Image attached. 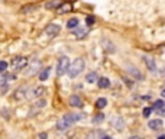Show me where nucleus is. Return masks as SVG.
Instances as JSON below:
<instances>
[{
	"instance_id": "obj_21",
	"label": "nucleus",
	"mask_w": 165,
	"mask_h": 139,
	"mask_svg": "<svg viewBox=\"0 0 165 139\" xmlns=\"http://www.w3.org/2000/svg\"><path fill=\"white\" fill-rule=\"evenodd\" d=\"M103 120H104V114H103V113L96 114V118L93 119V122H94V123H100V122H103Z\"/></svg>"
},
{
	"instance_id": "obj_25",
	"label": "nucleus",
	"mask_w": 165,
	"mask_h": 139,
	"mask_svg": "<svg viewBox=\"0 0 165 139\" xmlns=\"http://www.w3.org/2000/svg\"><path fill=\"white\" fill-rule=\"evenodd\" d=\"M129 72H133L138 78H140V74H139V71H136V68L135 67H129Z\"/></svg>"
},
{
	"instance_id": "obj_26",
	"label": "nucleus",
	"mask_w": 165,
	"mask_h": 139,
	"mask_svg": "<svg viewBox=\"0 0 165 139\" xmlns=\"http://www.w3.org/2000/svg\"><path fill=\"white\" fill-rule=\"evenodd\" d=\"M6 68H7V63L6 61H0V71L3 72Z\"/></svg>"
},
{
	"instance_id": "obj_18",
	"label": "nucleus",
	"mask_w": 165,
	"mask_h": 139,
	"mask_svg": "<svg viewBox=\"0 0 165 139\" xmlns=\"http://www.w3.org/2000/svg\"><path fill=\"white\" fill-rule=\"evenodd\" d=\"M107 104V100L106 99H97V101H96V106H97V109H103V107H106Z\"/></svg>"
},
{
	"instance_id": "obj_16",
	"label": "nucleus",
	"mask_w": 165,
	"mask_h": 139,
	"mask_svg": "<svg viewBox=\"0 0 165 139\" xmlns=\"http://www.w3.org/2000/svg\"><path fill=\"white\" fill-rule=\"evenodd\" d=\"M10 78H13V77H9L6 74H0V89H3L6 83H7V80H10Z\"/></svg>"
},
{
	"instance_id": "obj_8",
	"label": "nucleus",
	"mask_w": 165,
	"mask_h": 139,
	"mask_svg": "<svg viewBox=\"0 0 165 139\" xmlns=\"http://www.w3.org/2000/svg\"><path fill=\"white\" fill-rule=\"evenodd\" d=\"M70 104L72 107H83V100L78 96H71L70 97Z\"/></svg>"
},
{
	"instance_id": "obj_19",
	"label": "nucleus",
	"mask_w": 165,
	"mask_h": 139,
	"mask_svg": "<svg viewBox=\"0 0 165 139\" xmlns=\"http://www.w3.org/2000/svg\"><path fill=\"white\" fill-rule=\"evenodd\" d=\"M48 76H49V68H45V70H42V72L39 74V80L45 81L48 78Z\"/></svg>"
},
{
	"instance_id": "obj_24",
	"label": "nucleus",
	"mask_w": 165,
	"mask_h": 139,
	"mask_svg": "<svg viewBox=\"0 0 165 139\" xmlns=\"http://www.w3.org/2000/svg\"><path fill=\"white\" fill-rule=\"evenodd\" d=\"M151 112H152V109H149V107H145L144 112H142V114H144V118H148L149 114H151Z\"/></svg>"
},
{
	"instance_id": "obj_7",
	"label": "nucleus",
	"mask_w": 165,
	"mask_h": 139,
	"mask_svg": "<svg viewBox=\"0 0 165 139\" xmlns=\"http://www.w3.org/2000/svg\"><path fill=\"white\" fill-rule=\"evenodd\" d=\"M148 126L151 127L152 131H159V129H162L164 123H162L161 119H155V120H151V122L148 123Z\"/></svg>"
},
{
	"instance_id": "obj_14",
	"label": "nucleus",
	"mask_w": 165,
	"mask_h": 139,
	"mask_svg": "<svg viewBox=\"0 0 165 139\" xmlns=\"http://www.w3.org/2000/svg\"><path fill=\"white\" fill-rule=\"evenodd\" d=\"M59 4H61L59 0H49V2L45 4V7H47V9H57Z\"/></svg>"
},
{
	"instance_id": "obj_2",
	"label": "nucleus",
	"mask_w": 165,
	"mask_h": 139,
	"mask_svg": "<svg viewBox=\"0 0 165 139\" xmlns=\"http://www.w3.org/2000/svg\"><path fill=\"white\" fill-rule=\"evenodd\" d=\"M83 70H84V61H83V58H77L72 64H70V68H68V76L71 77V78H74V77L78 76Z\"/></svg>"
},
{
	"instance_id": "obj_29",
	"label": "nucleus",
	"mask_w": 165,
	"mask_h": 139,
	"mask_svg": "<svg viewBox=\"0 0 165 139\" xmlns=\"http://www.w3.org/2000/svg\"><path fill=\"white\" fill-rule=\"evenodd\" d=\"M45 104H47V101H44V100H41L38 103V106H45Z\"/></svg>"
},
{
	"instance_id": "obj_17",
	"label": "nucleus",
	"mask_w": 165,
	"mask_h": 139,
	"mask_svg": "<svg viewBox=\"0 0 165 139\" xmlns=\"http://www.w3.org/2000/svg\"><path fill=\"white\" fill-rule=\"evenodd\" d=\"M89 138H107V135L104 133V132L96 131V132H91V133H89Z\"/></svg>"
},
{
	"instance_id": "obj_10",
	"label": "nucleus",
	"mask_w": 165,
	"mask_h": 139,
	"mask_svg": "<svg viewBox=\"0 0 165 139\" xmlns=\"http://www.w3.org/2000/svg\"><path fill=\"white\" fill-rule=\"evenodd\" d=\"M112 123H113V126L116 127V131H122V129H123V120L120 119V116H116V118H113Z\"/></svg>"
},
{
	"instance_id": "obj_32",
	"label": "nucleus",
	"mask_w": 165,
	"mask_h": 139,
	"mask_svg": "<svg viewBox=\"0 0 165 139\" xmlns=\"http://www.w3.org/2000/svg\"><path fill=\"white\" fill-rule=\"evenodd\" d=\"M71 2H74V0H71Z\"/></svg>"
},
{
	"instance_id": "obj_5",
	"label": "nucleus",
	"mask_w": 165,
	"mask_h": 139,
	"mask_svg": "<svg viewBox=\"0 0 165 139\" xmlns=\"http://www.w3.org/2000/svg\"><path fill=\"white\" fill-rule=\"evenodd\" d=\"M26 64H28V61H26V58H23V57H16V58H13V61H12V65L16 68V70H22Z\"/></svg>"
},
{
	"instance_id": "obj_27",
	"label": "nucleus",
	"mask_w": 165,
	"mask_h": 139,
	"mask_svg": "<svg viewBox=\"0 0 165 139\" xmlns=\"http://www.w3.org/2000/svg\"><path fill=\"white\" fill-rule=\"evenodd\" d=\"M85 22H87V25H89V26H91V25L94 23V17H93V16H87Z\"/></svg>"
},
{
	"instance_id": "obj_15",
	"label": "nucleus",
	"mask_w": 165,
	"mask_h": 139,
	"mask_svg": "<svg viewBox=\"0 0 165 139\" xmlns=\"http://www.w3.org/2000/svg\"><path fill=\"white\" fill-rule=\"evenodd\" d=\"M76 26H78V19H77V17H71V19L67 22V28L68 29H72V28H76Z\"/></svg>"
},
{
	"instance_id": "obj_3",
	"label": "nucleus",
	"mask_w": 165,
	"mask_h": 139,
	"mask_svg": "<svg viewBox=\"0 0 165 139\" xmlns=\"http://www.w3.org/2000/svg\"><path fill=\"white\" fill-rule=\"evenodd\" d=\"M68 68H70V59L67 57H61L58 61V65H57V76H64L65 72H68Z\"/></svg>"
},
{
	"instance_id": "obj_31",
	"label": "nucleus",
	"mask_w": 165,
	"mask_h": 139,
	"mask_svg": "<svg viewBox=\"0 0 165 139\" xmlns=\"http://www.w3.org/2000/svg\"><path fill=\"white\" fill-rule=\"evenodd\" d=\"M161 96H162V97H165V89L161 91Z\"/></svg>"
},
{
	"instance_id": "obj_6",
	"label": "nucleus",
	"mask_w": 165,
	"mask_h": 139,
	"mask_svg": "<svg viewBox=\"0 0 165 139\" xmlns=\"http://www.w3.org/2000/svg\"><path fill=\"white\" fill-rule=\"evenodd\" d=\"M144 61L146 64V67H148L149 71H155L157 70V64H155V59L152 57H149V55H145L144 57Z\"/></svg>"
},
{
	"instance_id": "obj_20",
	"label": "nucleus",
	"mask_w": 165,
	"mask_h": 139,
	"mask_svg": "<svg viewBox=\"0 0 165 139\" xmlns=\"http://www.w3.org/2000/svg\"><path fill=\"white\" fill-rule=\"evenodd\" d=\"M44 93H45V89H44V87H36L35 91H34V96L35 97H41Z\"/></svg>"
},
{
	"instance_id": "obj_4",
	"label": "nucleus",
	"mask_w": 165,
	"mask_h": 139,
	"mask_svg": "<svg viewBox=\"0 0 165 139\" xmlns=\"http://www.w3.org/2000/svg\"><path fill=\"white\" fill-rule=\"evenodd\" d=\"M59 30H61L59 25H57V23H51V25L47 26V29H45V34H47L49 38H54V36H57V35L59 34Z\"/></svg>"
},
{
	"instance_id": "obj_9",
	"label": "nucleus",
	"mask_w": 165,
	"mask_h": 139,
	"mask_svg": "<svg viewBox=\"0 0 165 139\" xmlns=\"http://www.w3.org/2000/svg\"><path fill=\"white\" fill-rule=\"evenodd\" d=\"M71 9H72V6L70 3H61L58 7H57V12L58 13H67V12H70Z\"/></svg>"
},
{
	"instance_id": "obj_23",
	"label": "nucleus",
	"mask_w": 165,
	"mask_h": 139,
	"mask_svg": "<svg viewBox=\"0 0 165 139\" xmlns=\"http://www.w3.org/2000/svg\"><path fill=\"white\" fill-rule=\"evenodd\" d=\"M85 34H87V30H85V29H80V30H77V32H76L77 38H83Z\"/></svg>"
},
{
	"instance_id": "obj_22",
	"label": "nucleus",
	"mask_w": 165,
	"mask_h": 139,
	"mask_svg": "<svg viewBox=\"0 0 165 139\" xmlns=\"http://www.w3.org/2000/svg\"><path fill=\"white\" fill-rule=\"evenodd\" d=\"M162 106H165V103L162 100H157L155 103H154V110H158V109H161Z\"/></svg>"
},
{
	"instance_id": "obj_12",
	"label": "nucleus",
	"mask_w": 165,
	"mask_h": 139,
	"mask_svg": "<svg viewBox=\"0 0 165 139\" xmlns=\"http://www.w3.org/2000/svg\"><path fill=\"white\" fill-rule=\"evenodd\" d=\"M36 9H38L36 4H26V6H22V7H21V12L22 13H29V12L36 10Z\"/></svg>"
},
{
	"instance_id": "obj_1",
	"label": "nucleus",
	"mask_w": 165,
	"mask_h": 139,
	"mask_svg": "<svg viewBox=\"0 0 165 139\" xmlns=\"http://www.w3.org/2000/svg\"><path fill=\"white\" fill-rule=\"evenodd\" d=\"M80 119H83V116L81 114H65L61 120H58L57 122V129L58 131H65V129H68V127L71 126L74 122H77V120H80Z\"/></svg>"
},
{
	"instance_id": "obj_11",
	"label": "nucleus",
	"mask_w": 165,
	"mask_h": 139,
	"mask_svg": "<svg viewBox=\"0 0 165 139\" xmlns=\"http://www.w3.org/2000/svg\"><path fill=\"white\" fill-rule=\"evenodd\" d=\"M97 84L100 89H107L110 86V81H109V78H106V77H102V78L97 80Z\"/></svg>"
},
{
	"instance_id": "obj_28",
	"label": "nucleus",
	"mask_w": 165,
	"mask_h": 139,
	"mask_svg": "<svg viewBox=\"0 0 165 139\" xmlns=\"http://www.w3.org/2000/svg\"><path fill=\"white\" fill-rule=\"evenodd\" d=\"M157 112H158V113H159V114H162V116H165V106H162L161 109H158Z\"/></svg>"
},
{
	"instance_id": "obj_30",
	"label": "nucleus",
	"mask_w": 165,
	"mask_h": 139,
	"mask_svg": "<svg viewBox=\"0 0 165 139\" xmlns=\"http://www.w3.org/2000/svg\"><path fill=\"white\" fill-rule=\"evenodd\" d=\"M39 138H47V133H39Z\"/></svg>"
},
{
	"instance_id": "obj_13",
	"label": "nucleus",
	"mask_w": 165,
	"mask_h": 139,
	"mask_svg": "<svg viewBox=\"0 0 165 139\" xmlns=\"http://www.w3.org/2000/svg\"><path fill=\"white\" fill-rule=\"evenodd\" d=\"M97 80H99V77L96 72H90V74H87V77H85V81L90 83V84H91V83H96Z\"/></svg>"
}]
</instances>
